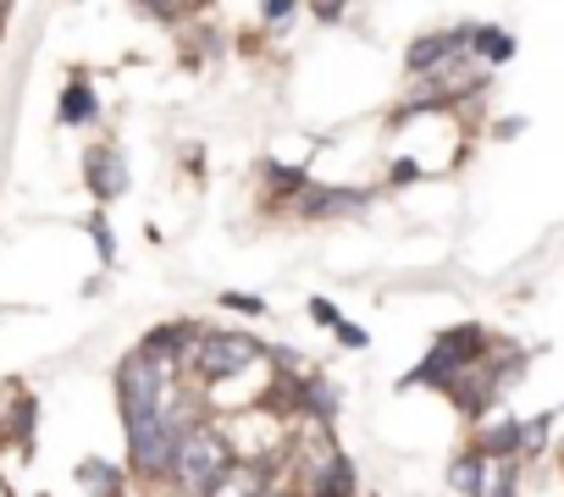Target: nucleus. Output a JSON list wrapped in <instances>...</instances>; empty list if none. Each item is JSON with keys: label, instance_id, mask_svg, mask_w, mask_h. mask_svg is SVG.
<instances>
[{"label": "nucleus", "instance_id": "nucleus-11", "mask_svg": "<svg viewBox=\"0 0 564 497\" xmlns=\"http://www.w3.org/2000/svg\"><path fill=\"white\" fill-rule=\"evenodd\" d=\"M459 45H465V56H487V62H509L514 56V40L498 34V29H459Z\"/></svg>", "mask_w": 564, "mask_h": 497}, {"label": "nucleus", "instance_id": "nucleus-9", "mask_svg": "<svg viewBox=\"0 0 564 497\" xmlns=\"http://www.w3.org/2000/svg\"><path fill=\"white\" fill-rule=\"evenodd\" d=\"M448 486L459 492V497H487V453H459L454 459V470H448Z\"/></svg>", "mask_w": 564, "mask_h": 497}, {"label": "nucleus", "instance_id": "nucleus-7", "mask_svg": "<svg viewBox=\"0 0 564 497\" xmlns=\"http://www.w3.org/2000/svg\"><path fill=\"white\" fill-rule=\"evenodd\" d=\"M366 205V194H349V188H300L294 194V210L305 216V221H322V216H344V210H360Z\"/></svg>", "mask_w": 564, "mask_h": 497}, {"label": "nucleus", "instance_id": "nucleus-15", "mask_svg": "<svg viewBox=\"0 0 564 497\" xmlns=\"http://www.w3.org/2000/svg\"><path fill=\"white\" fill-rule=\"evenodd\" d=\"M221 305H227V310H238V316H260V310H265V305H260V299H249V294H221Z\"/></svg>", "mask_w": 564, "mask_h": 497}, {"label": "nucleus", "instance_id": "nucleus-19", "mask_svg": "<svg viewBox=\"0 0 564 497\" xmlns=\"http://www.w3.org/2000/svg\"><path fill=\"white\" fill-rule=\"evenodd\" d=\"M311 316H316L322 327H338V310H333L327 299H311Z\"/></svg>", "mask_w": 564, "mask_h": 497}, {"label": "nucleus", "instance_id": "nucleus-17", "mask_svg": "<svg viewBox=\"0 0 564 497\" xmlns=\"http://www.w3.org/2000/svg\"><path fill=\"white\" fill-rule=\"evenodd\" d=\"M294 7H300V0H265V23H282Z\"/></svg>", "mask_w": 564, "mask_h": 497}, {"label": "nucleus", "instance_id": "nucleus-18", "mask_svg": "<svg viewBox=\"0 0 564 497\" xmlns=\"http://www.w3.org/2000/svg\"><path fill=\"white\" fill-rule=\"evenodd\" d=\"M89 232H95V243H100V255L111 261V232H106V221H100V216H89Z\"/></svg>", "mask_w": 564, "mask_h": 497}, {"label": "nucleus", "instance_id": "nucleus-21", "mask_svg": "<svg viewBox=\"0 0 564 497\" xmlns=\"http://www.w3.org/2000/svg\"><path fill=\"white\" fill-rule=\"evenodd\" d=\"M276 497H300V492H276Z\"/></svg>", "mask_w": 564, "mask_h": 497}, {"label": "nucleus", "instance_id": "nucleus-4", "mask_svg": "<svg viewBox=\"0 0 564 497\" xmlns=\"http://www.w3.org/2000/svg\"><path fill=\"white\" fill-rule=\"evenodd\" d=\"M260 354H265V349H260L254 338H243V332H199L183 365H194V376H199L205 387H216V382H227V376H243Z\"/></svg>", "mask_w": 564, "mask_h": 497}, {"label": "nucleus", "instance_id": "nucleus-14", "mask_svg": "<svg viewBox=\"0 0 564 497\" xmlns=\"http://www.w3.org/2000/svg\"><path fill=\"white\" fill-rule=\"evenodd\" d=\"M78 481H100V486H95V492H117V481H122V475H117V470H111V464H95V459H89V464H84V470H78Z\"/></svg>", "mask_w": 564, "mask_h": 497}, {"label": "nucleus", "instance_id": "nucleus-20", "mask_svg": "<svg viewBox=\"0 0 564 497\" xmlns=\"http://www.w3.org/2000/svg\"><path fill=\"white\" fill-rule=\"evenodd\" d=\"M316 12L322 18H338V0H316Z\"/></svg>", "mask_w": 564, "mask_h": 497}, {"label": "nucleus", "instance_id": "nucleus-3", "mask_svg": "<svg viewBox=\"0 0 564 497\" xmlns=\"http://www.w3.org/2000/svg\"><path fill=\"white\" fill-rule=\"evenodd\" d=\"M481 349H487V332H481V327H454V332H443V338L432 343V354L415 365L410 387H443V393H448L465 371H476V365L487 360Z\"/></svg>", "mask_w": 564, "mask_h": 497}, {"label": "nucleus", "instance_id": "nucleus-12", "mask_svg": "<svg viewBox=\"0 0 564 497\" xmlns=\"http://www.w3.org/2000/svg\"><path fill=\"white\" fill-rule=\"evenodd\" d=\"M62 122H67V128L95 122V89H89V78H73V84L62 89Z\"/></svg>", "mask_w": 564, "mask_h": 497}, {"label": "nucleus", "instance_id": "nucleus-8", "mask_svg": "<svg viewBox=\"0 0 564 497\" xmlns=\"http://www.w3.org/2000/svg\"><path fill=\"white\" fill-rule=\"evenodd\" d=\"M265 486H271V464L265 459L260 464H227L221 481L205 497H265Z\"/></svg>", "mask_w": 564, "mask_h": 497}, {"label": "nucleus", "instance_id": "nucleus-6", "mask_svg": "<svg viewBox=\"0 0 564 497\" xmlns=\"http://www.w3.org/2000/svg\"><path fill=\"white\" fill-rule=\"evenodd\" d=\"M465 56V45H459V29H443V34H421L415 45H410V56H404V67L421 78V73H443L448 62H459Z\"/></svg>", "mask_w": 564, "mask_h": 497}, {"label": "nucleus", "instance_id": "nucleus-13", "mask_svg": "<svg viewBox=\"0 0 564 497\" xmlns=\"http://www.w3.org/2000/svg\"><path fill=\"white\" fill-rule=\"evenodd\" d=\"M265 177H271V188H276V194H300V188L311 183V177H305V172H294V166H265Z\"/></svg>", "mask_w": 564, "mask_h": 497}, {"label": "nucleus", "instance_id": "nucleus-16", "mask_svg": "<svg viewBox=\"0 0 564 497\" xmlns=\"http://www.w3.org/2000/svg\"><path fill=\"white\" fill-rule=\"evenodd\" d=\"M144 7H150L155 18H177L183 7H199V0H144Z\"/></svg>", "mask_w": 564, "mask_h": 497}, {"label": "nucleus", "instance_id": "nucleus-5", "mask_svg": "<svg viewBox=\"0 0 564 497\" xmlns=\"http://www.w3.org/2000/svg\"><path fill=\"white\" fill-rule=\"evenodd\" d=\"M84 177H89V194L95 199H122L128 194V161L117 144H95L84 155Z\"/></svg>", "mask_w": 564, "mask_h": 497}, {"label": "nucleus", "instance_id": "nucleus-1", "mask_svg": "<svg viewBox=\"0 0 564 497\" xmlns=\"http://www.w3.org/2000/svg\"><path fill=\"white\" fill-rule=\"evenodd\" d=\"M232 464V448H227V437L216 431V426H188L183 437H177V448H172V464H166V475L177 481V492H188V497H205L216 481H221V470Z\"/></svg>", "mask_w": 564, "mask_h": 497}, {"label": "nucleus", "instance_id": "nucleus-10", "mask_svg": "<svg viewBox=\"0 0 564 497\" xmlns=\"http://www.w3.org/2000/svg\"><path fill=\"white\" fill-rule=\"evenodd\" d=\"M349 492H355V464L344 453H327L322 475L311 481V497H349Z\"/></svg>", "mask_w": 564, "mask_h": 497}, {"label": "nucleus", "instance_id": "nucleus-2", "mask_svg": "<svg viewBox=\"0 0 564 497\" xmlns=\"http://www.w3.org/2000/svg\"><path fill=\"white\" fill-rule=\"evenodd\" d=\"M166 398H172V365L155 360V354H144V349H133L117 365V409H122V420L139 426V420L161 415Z\"/></svg>", "mask_w": 564, "mask_h": 497}]
</instances>
